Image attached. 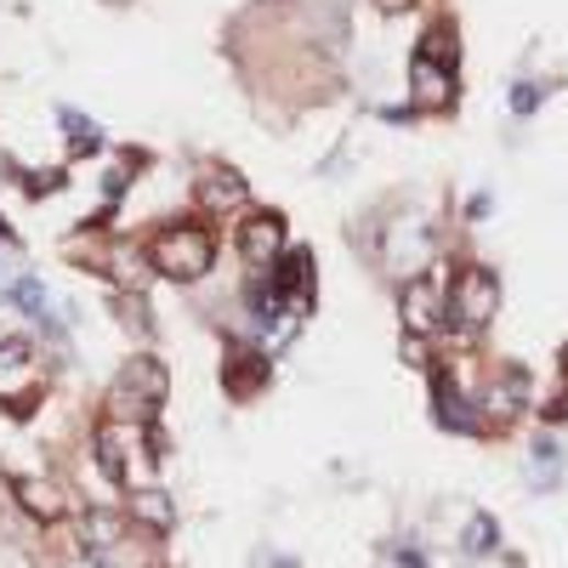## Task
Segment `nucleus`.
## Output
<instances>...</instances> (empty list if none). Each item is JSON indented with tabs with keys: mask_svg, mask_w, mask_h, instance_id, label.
<instances>
[{
	"mask_svg": "<svg viewBox=\"0 0 568 568\" xmlns=\"http://www.w3.org/2000/svg\"><path fill=\"white\" fill-rule=\"evenodd\" d=\"M159 398H165L159 358H137V364H125V376L114 381L109 404H114V421H148L159 410Z\"/></svg>",
	"mask_w": 568,
	"mask_h": 568,
	"instance_id": "2",
	"label": "nucleus"
},
{
	"mask_svg": "<svg viewBox=\"0 0 568 568\" xmlns=\"http://www.w3.org/2000/svg\"><path fill=\"white\" fill-rule=\"evenodd\" d=\"M29 364V342H0V376H18Z\"/></svg>",
	"mask_w": 568,
	"mask_h": 568,
	"instance_id": "14",
	"label": "nucleus"
},
{
	"mask_svg": "<svg viewBox=\"0 0 568 568\" xmlns=\"http://www.w3.org/2000/svg\"><path fill=\"white\" fill-rule=\"evenodd\" d=\"M63 568H103V563H91V557H75V563H63Z\"/></svg>",
	"mask_w": 568,
	"mask_h": 568,
	"instance_id": "20",
	"label": "nucleus"
},
{
	"mask_svg": "<svg viewBox=\"0 0 568 568\" xmlns=\"http://www.w3.org/2000/svg\"><path fill=\"white\" fill-rule=\"evenodd\" d=\"M387 568H426L415 552H387Z\"/></svg>",
	"mask_w": 568,
	"mask_h": 568,
	"instance_id": "19",
	"label": "nucleus"
},
{
	"mask_svg": "<svg viewBox=\"0 0 568 568\" xmlns=\"http://www.w3.org/2000/svg\"><path fill=\"white\" fill-rule=\"evenodd\" d=\"M12 489H18V500H23V506L35 512V517H57V512H63L57 489H52V483H41V478H18Z\"/></svg>",
	"mask_w": 568,
	"mask_h": 568,
	"instance_id": "9",
	"label": "nucleus"
},
{
	"mask_svg": "<svg viewBox=\"0 0 568 568\" xmlns=\"http://www.w3.org/2000/svg\"><path fill=\"white\" fill-rule=\"evenodd\" d=\"M528 478H534V483H557V478H563V460H557L552 444H534V449H528Z\"/></svg>",
	"mask_w": 568,
	"mask_h": 568,
	"instance_id": "12",
	"label": "nucleus"
},
{
	"mask_svg": "<svg viewBox=\"0 0 568 568\" xmlns=\"http://www.w3.org/2000/svg\"><path fill=\"white\" fill-rule=\"evenodd\" d=\"M426 261H432V227L426 222H398L387 233V267H392V274H404V279H415Z\"/></svg>",
	"mask_w": 568,
	"mask_h": 568,
	"instance_id": "4",
	"label": "nucleus"
},
{
	"mask_svg": "<svg viewBox=\"0 0 568 568\" xmlns=\"http://www.w3.org/2000/svg\"><path fill=\"white\" fill-rule=\"evenodd\" d=\"M438 308H444V296H438V279H410V290H404V324L415 330H432L438 324Z\"/></svg>",
	"mask_w": 568,
	"mask_h": 568,
	"instance_id": "7",
	"label": "nucleus"
},
{
	"mask_svg": "<svg viewBox=\"0 0 568 568\" xmlns=\"http://www.w3.org/2000/svg\"><path fill=\"white\" fill-rule=\"evenodd\" d=\"M410 80H415V97L426 109H444L449 103V91H455V80H449V69L432 52H415V63H410Z\"/></svg>",
	"mask_w": 568,
	"mask_h": 568,
	"instance_id": "6",
	"label": "nucleus"
},
{
	"mask_svg": "<svg viewBox=\"0 0 568 568\" xmlns=\"http://www.w3.org/2000/svg\"><path fill=\"white\" fill-rule=\"evenodd\" d=\"M534 103H541V91H534V86H517V91H512V109H517V114H528Z\"/></svg>",
	"mask_w": 568,
	"mask_h": 568,
	"instance_id": "18",
	"label": "nucleus"
},
{
	"mask_svg": "<svg viewBox=\"0 0 568 568\" xmlns=\"http://www.w3.org/2000/svg\"><path fill=\"white\" fill-rule=\"evenodd\" d=\"M240 250H245V261H256V267H274V256L285 250V222H279L274 211L245 216V227H240Z\"/></svg>",
	"mask_w": 568,
	"mask_h": 568,
	"instance_id": "5",
	"label": "nucleus"
},
{
	"mask_svg": "<svg viewBox=\"0 0 568 568\" xmlns=\"http://www.w3.org/2000/svg\"><path fill=\"white\" fill-rule=\"evenodd\" d=\"M7 296H12V302H23V308H35V313H46V296H41V285H35V279H23V285H12Z\"/></svg>",
	"mask_w": 568,
	"mask_h": 568,
	"instance_id": "17",
	"label": "nucleus"
},
{
	"mask_svg": "<svg viewBox=\"0 0 568 568\" xmlns=\"http://www.w3.org/2000/svg\"><path fill=\"white\" fill-rule=\"evenodd\" d=\"M80 534H86V546H97V552H109V546H120L125 541V517H114V512H86L80 517Z\"/></svg>",
	"mask_w": 568,
	"mask_h": 568,
	"instance_id": "8",
	"label": "nucleus"
},
{
	"mask_svg": "<svg viewBox=\"0 0 568 568\" xmlns=\"http://www.w3.org/2000/svg\"><path fill=\"white\" fill-rule=\"evenodd\" d=\"M143 267H148V261H143V256H131V250H120V256H114V274H120L125 285H143V279H148Z\"/></svg>",
	"mask_w": 568,
	"mask_h": 568,
	"instance_id": "16",
	"label": "nucleus"
},
{
	"mask_svg": "<svg viewBox=\"0 0 568 568\" xmlns=\"http://www.w3.org/2000/svg\"><path fill=\"white\" fill-rule=\"evenodd\" d=\"M131 512H137L148 528H159V534L177 523V506H171V494H159V489H143V494H137V506H131Z\"/></svg>",
	"mask_w": 568,
	"mask_h": 568,
	"instance_id": "10",
	"label": "nucleus"
},
{
	"mask_svg": "<svg viewBox=\"0 0 568 568\" xmlns=\"http://www.w3.org/2000/svg\"><path fill=\"white\" fill-rule=\"evenodd\" d=\"M199 193H205V205H240V199H245V182L240 177H233V171H216V177H205V188H199Z\"/></svg>",
	"mask_w": 568,
	"mask_h": 568,
	"instance_id": "11",
	"label": "nucleus"
},
{
	"mask_svg": "<svg viewBox=\"0 0 568 568\" xmlns=\"http://www.w3.org/2000/svg\"><path fill=\"white\" fill-rule=\"evenodd\" d=\"M211 256H216V245H211L205 227H165L154 240V250H148V261L159 267V274H171V279L211 274Z\"/></svg>",
	"mask_w": 568,
	"mask_h": 568,
	"instance_id": "1",
	"label": "nucleus"
},
{
	"mask_svg": "<svg viewBox=\"0 0 568 568\" xmlns=\"http://www.w3.org/2000/svg\"><path fill=\"white\" fill-rule=\"evenodd\" d=\"M494 308H500V285H494V274L489 267H466V274L455 279V290H449V324H460V330H483L489 319H494Z\"/></svg>",
	"mask_w": 568,
	"mask_h": 568,
	"instance_id": "3",
	"label": "nucleus"
},
{
	"mask_svg": "<svg viewBox=\"0 0 568 568\" xmlns=\"http://www.w3.org/2000/svg\"><path fill=\"white\" fill-rule=\"evenodd\" d=\"M63 125H69V131H75V137H69V143H75L80 154H86V148H97V143H103V137H97V125H86L80 114H63Z\"/></svg>",
	"mask_w": 568,
	"mask_h": 568,
	"instance_id": "15",
	"label": "nucleus"
},
{
	"mask_svg": "<svg viewBox=\"0 0 568 568\" xmlns=\"http://www.w3.org/2000/svg\"><path fill=\"white\" fill-rule=\"evenodd\" d=\"M494 534H500V528H494V517H483V512H478L472 523H466V557H483V552L494 546Z\"/></svg>",
	"mask_w": 568,
	"mask_h": 568,
	"instance_id": "13",
	"label": "nucleus"
}]
</instances>
